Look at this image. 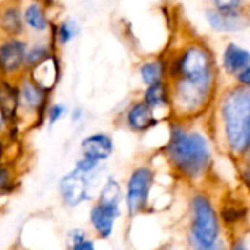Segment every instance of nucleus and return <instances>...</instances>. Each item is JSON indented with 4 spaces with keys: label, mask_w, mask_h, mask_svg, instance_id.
<instances>
[{
    "label": "nucleus",
    "mask_w": 250,
    "mask_h": 250,
    "mask_svg": "<svg viewBox=\"0 0 250 250\" xmlns=\"http://www.w3.org/2000/svg\"><path fill=\"white\" fill-rule=\"evenodd\" d=\"M122 199H123L122 185L114 177H107L103 186L100 188L95 201H100L103 204L113 205V207H120Z\"/></svg>",
    "instance_id": "a211bd4d"
},
{
    "label": "nucleus",
    "mask_w": 250,
    "mask_h": 250,
    "mask_svg": "<svg viewBox=\"0 0 250 250\" xmlns=\"http://www.w3.org/2000/svg\"><path fill=\"white\" fill-rule=\"evenodd\" d=\"M18 123L29 127L44 122L45 110L50 105V94L37 85L29 76H21L16 83Z\"/></svg>",
    "instance_id": "20e7f679"
},
{
    "label": "nucleus",
    "mask_w": 250,
    "mask_h": 250,
    "mask_svg": "<svg viewBox=\"0 0 250 250\" xmlns=\"http://www.w3.org/2000/svg\"><path fill=\"white\" fill-rule=\"evenodd\" d=\"M221 117L229 146L234 152L250 148V89L242 85L230 88L221 101Z\"/></svg>",
    "instance_id": "f03ea898"
},
{
    "label": "nucleus",
    "mask_w": 250,
    "mask_h": 250,
    "mask_svg": "<svg viewBox=\"0 0 250 250\" xmlns=\"http://www.w3.org/2000/svg\"><path fill=\"white\" fill-rule=\"evenodd\" d=\"M207 19L211 28L218 32H239L250 26V15L243 9L236 12H220L217 9H208Z\"/></svg>",
    "instance_id": "9b49d317"
},
{
    "label": "nucleus",
    "mask_w": 250,
    "mask_h": 250,
    "mask_svg": "<svg viewBox=\"0 0 250 250\" xmlns=\"http://www.w3.org/2000/svg\"><path fill=\"white\" fill-rule=\"evenodd\" d=\"M67 250H97L95 240L82 227H72L66 234Z\"/></svg>",
    "instance_id": "aec40b11"
},
{
    "label": "nucleus",
    "mask_w": 250,
    "mask_h": 250,
    "mask_svg": "<svg viewBox=\"0 0 250 250\" xmlns=\"http://www.w3.org/2000/svg\"><path fill=\"white\" fill-rule=\"evenodd\" d=\"M69 113L66 104L63 103H53L47 107L45 110V116H44V123H47L48 127H53L56 126L59 122H62L66 114Z\"/></svg>",
    "instance_id": "b1692460"
},
{
    "label": "nucleus",
    "mask_w": 250,
    "mask_h": 250,
    "mask_svg": "<svg viewBox=\"0 0 250 250\" xmlns=\"http://www.w3.org/2000/svg\"><path fill=\"white\" fill-rule=\"evenodd\" d=\"M170 100V89L166 81H160L157 83L149 85L145 89L144 94V101L154 110L158 107H164L168 104Z\"/></svg>",
    "instance_id": "6ab92c4d"
},
{
    "label": "nucleus",
    "mask_w": 250,
    "mask_h": 250,
    "mask_svg": "<svg viewBox=\"0 0 250 250\" xmlns=\"http://www.w3.org/2000/svg\"><path fill=\"white\" fill-rule=\"evenodd\" d=\"M152 185V171L148 167L135 168L126 183L125 192V204L129 215H136L142 211L148 202L149 190Z\"/></svg>",
    "instance_id": "0eeeda50"
},
{
    "label": "nucleus",
    "mask_w": 250,
    "mask_h": 250,
    "mask_svg": "<svg viewBox=\"0 0 250 250\" xmlns=\"http://www.w3.org/2000/svg\"><path fill=\"white\" fill-rule=\"evenodd\" d=\"M53 56L51 47L48 44H34L31 48H28L26 51V60H25V69L29 72L31 69H34L37 64L45 62L47 59H50Z\"/></svg>",
    "instance_id": "4be33fe9"
},
{
    "label": "nucleus",
    "mask_w": 250,
    "mask_h": 250,
    "mask_svg": "<svg viewBox=\"0 0 250 250\" xmlns=\"http://www.w3.org/2000/svg\"><path fill=\"white\" fill-rule=\"evenodd\" d=\"M0 28L9 35L16 37L23 31V18L18 7L9 6L0 13Z\"/></svg>",
    "instance_id": "f3484780"
},
{
    "label": "nucleus",
    "mask_w": 250,
    "mask_h": 250,
    "mask_svg": "<svg viewBox=\"0 0 250 250\" xmlns=\"http://www.w3.org/2000/svg\"><path fill=\"white\" fill-rule=\"evenodd\" d=\"M245 180H246V183H248V186L250 188V170L248 171V174H246V177H245Z\"/></svg>",
    "instance_id": "c756f323"
},
{
    "label": "nucleus",
    "mask_w": 250,
    "mask_h": 250,
    "mask_svg": "<svg viewBox=\"0 0 250 250\" xmlns=\"http://www.w3.org/2000/svg\"><path fill=\"white\" fill-rule=\"evenodd\" d=\"M73 168H75V170H78V171H79V173H82V174H88V176H91V174L103 173L104 166H103L101 163L95 161V160H91V158H88V157H82V155H79V157L75 160Z\"/></svg>",
    "instance_id": "393cba45"
},
{
    "label": "nucleus",
    "mask_w": 250,
    "mask_h": 250,
    "mask_svg": "<svg viewBox=\"0 0 250 250\" xmlns=\"http://www.w3.org/2000/svg\"><path fill=\"white\" fill-rule=\"evenodd\" d=\"M164 62L161 59L158 60H151V62H146L141 66L139 69V75H141V79L145 85H152V83H157L160 81H164Z\"/></svg>",
    "instance_id": "412c9836"
},
{
    "label": "nucleus",
    "mask_w": 250,
    "mask_h": 250,
    "mask_svg": "<svg viewBox=\"0 0 250 250\" xmlns=\"http://www.w3.org/2000/svg\"><path fill=\"white\" fill-rule=\"evenodd\" d=\"M167 151L174 166L189 177L199 176L209 160L208 142L198 132L174 129Z\"/></svg>",
    "instance_id": "7ed1b4c3"
},
{
    "label": "nucleus",
    "mask_w": 250,
    "mask_h": 250,
    "mask_svg": "<svg viewBox=\"0 0 250 250\" xmlns=\"http://www.w3.org/2000/svg\"><path fill=\"white\" fill-rule=\"evenodd\" d=\"M236 79H237L239 85L246 86V88H249L250 89V66H248L245 70H242V72L236 76Z\"/></svg>",
    "instance_id": "bb28decb"
},
{
    "label": "nucleus",
    "mask_w": 250,
    "mask_h": 250,
    "mask_svg": "<svg viewBox=\"0 0 250 250\" xmlns=\"http://www.w3.org/2000/svg\"><path fill=\"white\" fill-rule=\"evenodd\" d=\"M23 23L37 32H44L50 26V21L44 10V6L38 1L29 3L23 10Z\"/></svg>",
    "instance_id": "2eb2a0df"
},
{
    "label": "nucleus",
    "mask_w": 250,
    "mask_h": 250,
    "mask_svg": "<svg viewBox=\"0 0 250 250\" xmlns=\"http://www.w3.org/2000/svg\"><path fill=\"white\" fill-rule=\"evenodd\" d=\"M28 45L25 41L9 38L0 44V76L12 79L25 69Z\"/></svg>",
    "instance_id": "6e6552de"
},
{
    "label": "nucleus",
    "mask_w": 250,
    "mask_h": 250,
    "mask_svg": "<svg viewBox=\"0 0 250 250\" xmlns=\"http://www.w3.org/2000/svg\"><path fill=\"white\" fill-rule=\"evenodd\" d=\"M38 3H41V4H45V6H48V4H53L54 3V0H37Z\"/></svg>",
    "instance_id": "c85d7f7f"
},
{
    "label": "nucleus",
    "mask_w": 250,
    "mask_h": 250,
    "mask_svg": "<svg viewBox=\"0 0 250 250\" xmlns=\"http://www.w3.org/2000/svg\"><path fill=\"white\" fill-rule=\"evenodd\" d=\"M78 25L75 21H63L59 25L53 26V35H54V41L56 44L60 45H66L67 42H70L76 35H78Z\"/></svg>",
    "instance_id": "5701e85b"
},
{
    "label": "nucleus",
    "mask_w": 250,
    "mask_h": 250,
    "mask_svg": "<svg viewBox=\"0 0 250 250\" xmlns=\"http://www.w3.org/2000/svg\"><path fill=\"white\" fill-rule=\"evenodd\" d=\"M29 78L37 85H40L44 91L51 94L56 83L59 82V62H57L56 56L53 54L50 59H47L45 62H42V63L37 64L34 69H31Z\"/></svg>",
    "instance_id": "ddd939ff"
},
{
    "label": "nucleus",
    "mask_w": 250,
    "mask_h": 250,
    "mask_svg": "<svg viewBox=\"0 0 250 250\" xmlns=\"http://www.w3.org/2000/svg\"><path fill=\"white\" fill-rule=\"evenodd\" d=\"M114 152V141L105 132L86 135L79 142V155L104 164Z\"/></svg>",
    "instance_id": "9d476101"
},
{
    "label": "nucleus",
    "mask_w": 250,
    "mask_h": 250,
    "mask_svg": "<svg viewBox=\"0 0 250 250\" xmlns=\"http://www.w3.org/2000/svg\"><path fill=\"white\" fill-rule=\"evenodd\" d=\"M82 117H83V110H82V108L76 107V108L72 110V113H70V120H72V123H79V122L82 120Z\"/></svg>",
    "instance_id": "cd10ccee"
},
{
    "label": "nucleus",
    "mask_w": 250,
    "mask_h": 250,
    "mask_svg": "<svg viewBox=\"0 0 250 250\" xmlns=\"http://www.w3.org/2000/svg\"><path fill=\"white\" fill-rule=\"evenodd\" d=\"M101 173L98 174H82L72 168L66 171L57 180V195L63 207L75 209L94 199L95 186L98 183Z\"/></svg>",
    "instance_id": "39448f33"
},
{
    "label": "nucleus",
    "mask_w": 250,
    "mask_h": 250,
    "mask_svg": "<svg viewBox=\"0 0 250 250\" xmlns=\"http://www.w3.org/2000/svg\"><path fill=\"white\" fill-rule=\"evenodd\" d=\"M164 62V60H163ZM164 76L168 75L170 95L179 108L185 111L198 110L209 97L217 76V64L211 48L199 41H190L174 51L164 62Z\"/></svg>",
    "instance_id": "f257e3e1"
},
{
    "label": "nucleus",
    "mask_w": 250,
    "mask_h": 250,
    "mask_svg": "<svg viewBox=\"0 0 250 250\" xmlns=\"http://www.w3.org/2000/svg\"><path fill=\"white\" fill-rule=\"evenodd\" d=\"M248 66H250L249 50L237 45L236 42H229L223 53V67L226 73L237 76Z\"/></svg>",
    "instance_id": "4468645a"
},
{
    "label": "nucleus",
    "mask_w": 250,
    "mask_h": 250,
    "mask_svg": "<svg viewBox=\"0 0 250 250\" xmlns=\"http://www.w3.org/2000/svg\"><path fill=\"white\" fill-rule=\"evenodd\" d=\"M120 215H122L120 207H113V205H107L100 201H95L89 208L88 223H89L92 233L98 239L107 240L113 236L116 221L120 218Z\"/></svg>",
    "instance_id": "1a4fd4ad"
},
{
    "label": "nucleus",
    "mask_w": 250,
    "mask_h": 250,
    "mask_svg": "<svg viewBox=\"0 0 250 250\" xmlns=\"http://www.w3.org/2000/svg\"><path fill=\"white\" fill-rule=\"evenodd\" d=\"M19 188V173L16 167L6 160H0V198L15 193Z\"/></svg>",
    "instance_id": "dca6fc26"
},
{
    "label": "nucleus",
    "mask_w": 250,
    "mask_h": 250,
    "mask_svg": "<svg viewBox=\"0 0 250 250\" xmlns=\"http://www.w3.org/2000/svg\"><path fill=\"white\" fill-rule=\"evenodd\" d=\"M233 250H248V249H246V248H245L243 245H239V246H236V248H234Z\"/></svg>",
    "instance_id": "7c9ffc66"
},
{
    "label": "nucleus",
    "mask_w": 250,
    "mask_h": 250,
    "mask_svg": "<svg viewBox=\"0 0 250 250\" xmlns=\"http://www.w3.org/2000/svg\"><path fill=\"white\" fill-rule=\"evenodd\" d=\"M193 221L192 236L198 250H208L215 246L218 239V218L212 204L205 196H195L192 201Z\"/></svg>",
    "instance_id": "423d86ee"
},
{
    "label": "nucleus",
    "mask_w": 250,
    "mask_h": 250,
    "mask_svg": "<svg viewBox=\"0 0 250 250\" xmlns=\"http://www.w3.org/2000/svg\"><path fill=\"white\" fill-rule=\"evenodd\" d=\"M214 9L220 12H236L242 9L243 0H212Z\"/></svg>",
    "instance_id": "a878e982"
},
{
    "label": "nucleus",
    "mask_w": 250,
    "mask_h": 250,
    "mask_svg": "<svg viewBox=\"0 0 250 250\" xmlns=\"http://www.w3.org/2000/svg\"><path fill=\"white\" fill-rule=\"evenodd\" d=\"M157 123L158 122L154 116V110L145 101L133 103L126 111V125L133 132H146Z\"/></svg>",
    "instance_id": "f8f14e48"
}]
</instances>
